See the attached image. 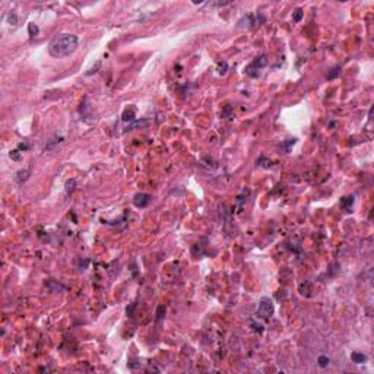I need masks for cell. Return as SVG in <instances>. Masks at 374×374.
<instances>
[{"label":"cell","instance_id":"11","mask_svg":"<svg viewBox=\"0 0 374 374\" xmlns=\"http://www.w3.org/2000/svg\"><path fill=\"white\" fill-rule=\"evenodd\" d=\"M8 21L10 22V25H13V26H15V25L18 24V16H16V13L13 12V10H12V12H9V15H8Z\"/></svg>","mask_w":374,"mask_h":374},{"label":"cell","instance_id":"15","mask_svg":"<svg viewBox=\"0 0 374 374\" xmlns=\"http://www.w3.org/2000/svg\"><path fill=\"white\" fill-rule=\"evenodd\" d=\"M10 158H13V159H19V151H13V152H10Z\"/></svg>","mask_w":374,"mask_h":374},{"label":"cell","instance_id":"14","mask_svg":"<svg viewBox=\"0 0 374 374\" xmlns=\"http://www.w3.org/2000/svg\"><path fill=\"white\" fill-rule=\"evenodd\" d=\"M227 69H228V64H227L225 61L219 63V73H221V75H224V73L227 72Z\"/></svg>","mask_w":374,"mask_h":374},{"label":"cell","instance_id":"1","mask_svg":"<svg viewBox=\"0 0 374 374\" xmlns=\"http://www.w3.org/2000/svg\"><path fill=\"white\" fill-rule=\"evenodd\" d=\"M77 45H79V40L76 35L59 34L48 44V53L56 59H61V57H67L72 53H75Z\"/></svg>","mask_w":374,"mask_h":374},{"label":"cell","instance_id":"2","mask_svg":"<svg viewBox=\"0 0 374 374\" xmlns=\"http://www.w3.org/2000/svg\"><path fill=\"white\" fill-rule=\"evenodd\" d=\"M273 310H275V307H273V301L269 297H263L262 300H260L259 308H257V314H259L260 317L268 319V317H270V316L273 314Z\"/></svg>","mask_w":374,"mask_h":374},{"label":"cell","instance_id":"9","mask_svg":"<svg viewBox=\"0 0 374 374\" xmlns=\"http://www.w3.org/2000/svg\"><path fill=\"white\" fill-rule=\"evenodd\" d=\"M339 72H340V69H339V66H336V67H333L330 70V72L327 73V79L329 81H332V79H335L336 76H339Z\"/></svg>","mask_w":374,"mask_h":374},{"label":"cell","instance_id":"7","mask_svg":"<svg viewBox=\"0 0 374 374\" xmlns=\"http://www.w3.org/2000/svg\"><path fill=\"white\" fill-rule=\"evenodd\" d=\"M28 174H29V171H19V173H18V175L15 177V179H16V181H18L19 184H22L26 179H28Z\"/></svg>","mask_w":374,"mask_h":374},{"label":"cell","instance_id":"8","mask_svg":"<svg viewBox=\"0 0 374 374\" xmlns=\"http://www.w3.org/2000/svg\"><path fill=\"white\" fill-rule=\"evenodd\" d=\"M302 15H304V12H302V9H295L292 12V21L294 22H300L302 19Z\"/></svg>","mask_w":374,"mask_h":374},{"label":"cell","instance_id":"3","mask_svg":"<svg viewBox=\"0 0 374 374\" xmlns=\"http://www.w3.org/2000/svg\"><path fill=\"white\" fill-rule=\"evenodd\" d=\"M149 202H151V196L146 195V193H137V195H135V197H133V203H135V206H137V208L148 206Z\"/></svg>","mask_w":374,"mask_h":374},{"label":"cell","instance_id":"5","mask_svg":"<svg viewBox=\"0 0 374 374\" xmlns=\"http://www.w3.org/2000/svg\"><path fill=\"white\" fill-rule=\"evenodd\" d=\"M268 64V57L266 56H260V57H257V59L253 61V64H251L250 67L248 69H251V67H257V69H260V67H263V66H266Z\"/></svg>","mask_w":374,"mask_h":374},{"label":"cell","instance_id":"13","mask_svg":"<svg viewBox=\"0 0 374 374\" xmlns=\"http://www.w3.org/2000/svg\"><path fill=\"white\" fill-rule=\"evenodd\" d=\"M165 313V307L164 306H159L158 307V311H157V320H161L162 319V314Z\"/></svg>","mask_w":374,"mask_h":374},{"label":"cell","instance_id":"12","mask_svg":"<svg viewBox=\"0 0 374 374\" xmlns=\"http://www.w3.org/2000/svg\"><path fill=\"white\" fill-rule=\"evenodd\" d=\"M28 29H29L31 37H35V35L38 34V26L35 25V24H29V25H28Z\"/></svg>","mask_w":374,"mask_h":374},{"label":"cell","instance_id":"6","mask_svg":"<svg viewBox=\"0 0 374 374\" xmlns=\"http://www.w3.org/2000/svg\"><path fill=\"white\" fill-rule=\"evenodd\" d=\"M351 358H352V361L355 362V364H362V362L367 361V357L362 352H352L351 354Z\"/></svg>","mask_w":374,"mask_h":374},{"label":"cell","instance_id":"4","mask_svg":"<svg viewBox=\"0 0 374 374\" xmlns=\"http://www.w3.org/2000/svg\"><path fill=\"white\" fill-rule=\"evenodd\" d=\"M256 22L253 21V16L251 15H246V16H243L240 21H238V28H250V26H253Z\"/></svg>","mask_w":374,"mask_h":374},{"label":"cell","instance_id":"10","mask_svg":"<svg viewBox=\"0 0 374 374\" xmlns=\"http://www.w3.org/2000/svg\"><path fill=\"white\" fill-rule=\"evenodd\" d=\"M317 362H319V366L322 367V368H324V367L329 366V362H330V360L327 357H324V355H320L319 358H317Z\"/></svg>","mask_w":374,"mask_h":374}]
</instances>
